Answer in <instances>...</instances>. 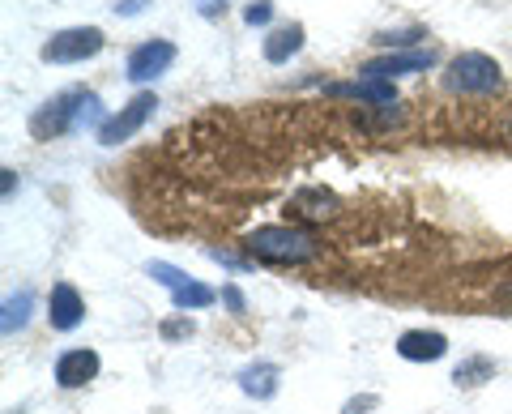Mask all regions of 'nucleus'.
<instances>
[{"label": "nucleus", "instance_id": "1", "mask_svg": "<svg viewBox=\"0 0 512 414\" xmlns=\"http://www.w3.org/2000/svg\"><path fill=\"white\" fill-rule=\"evenodd\" d=\"M248 252L269 265H303L316 257L320 244L299 227H261L248 235Z\"/></svg>", "mask_w": 512, "mask_h": 414}, {"label": "nucleus", "instance_id": "2", "mask_svg": "<svg viewBox=\"0 0 512 414\" xmlns=\"http://www.w3.org/2000/svg\"><path fill=\"white\" fill-rule=\"evenodd\" d=\"M86 103H90L86 90H64V94H56L52 103H43L35 116H30V137H35V141H56L64 133L82 129Z\"/></svg>", "mask_w": 512, "mask_h": 414}, {"label": "nucleus", "instance_id": "3", "mask_svg": "<svg viewBox=\"0 0 512 414\" xmlns=\"http://www.w3.org/2000/svg\"><path fill=\"white\" fill-rule=\"evenodd\" d=\"M444 86L453 94H495L504 86V73L483 52H461L444 73Z\"/></svg>", "mask_w": 512, "mask_h": 414}, {"label": "nucleus", "instance_id": "4", "mask_svg": "<svg viewBox=\"0 0 512 414\" xmlns=\"http://www.w3.org/2000/svg\"><path fill=\"white\" fill-rule=\"evenodd\" d=\"M103 47H107V39L99 26H73V30H56V35L43 43L39 56L47 65H82V60L99 56Z\"/></svg>", "mask_w": 512, "mask_h": 414}, {"label": "nucleus", "instance_id": "5", "mask_svg": "<svg viewBox=\"0 0 512 414\" xmlns=\"http://www.w3.org/2000/svg\"><path fill=\"white\" fill-rule=\"evenodd\" d=\"M154 107H158L154 94H137V99L128 103V107H120L111 120H103L99 141H103V146H120V141H128V137H133V133L141 129V124H146V120L154 116Z\"/></svg>", "mask_w": 512, "mask_h": 414}, {"label": "nucleus", "instance_id": "6", "mask_svg": "<svg viewBox=\"0 0 512 414\" xmlns=\"http://www.w3.org/2000/svg\"><path fill=\"white\" fill-rule=\"evenodd\" d=\"M175 60V43L167 39H150L133 47V56H128V82H154L158 73H167Z\"/></svg>", "mask_w": 512, "mask_h": 414}, {"label": "nucleus", "instance_id": "7", "mask_svg": "<svg viewBox=\"0 0 512 414\" xmlns=\"http://www.w3.org/2000/svg\"><path fill=\"white\" fill-rule=\"evenodd\" d=\"M436 65V52H393V56H380L372 65H363V77H376V82H393L402 73H423Z\"/></svg>", "mask_w": 512, "mask_h": 414}, {"label": "nucleus", "instance_id": "8", "mask_svg": "<svg viewBox=\"0 0 512 414\" xmlns=\"http://www.w3.org/2000/svg\"><path fill=\"white\" fill-rule=\"evenodd\" d=\"M82 316H86V304H82V295H77V286L56 282L52 299H47V321H52V329L69 333V329L82 325Z\"/></svg>", "mask_w": 512, "mask_h": 414}, {"label": "nucleus", "instance_id": "9", "mask_svg": "<svg viewBox=\"0 0 512 414\" xmlns=\"http://www.w3.org/2000/svg\"><path fill=\"white\" fill-rule=\"evenodd\" d=\"M99 376V355L94 350H64L56 359V385L60 389H82Z\"/></svg>", "mask_w": 512, "mask_h": 414}, {"label": "nucleus", "instance_id": "10", "mask_svg": "<svg viewBox=\"0 0 512 414\" xmlns=\"http://www.w3.org/2000/svg\"><path fill=\"white\" fill-rule=\"evenodd\" d=\"M397 355L410 363H436L448 355V338L444 333H427V329H410L397 338Z\"/></svg>", "mask_w": 512, "mask_h": 414}, {"label": "nucleus", "instance_id": "11", "mask_svg": "<svg viewBox=\"0 0 512 414\" xmlns=\"http://www.w3.org/2000/svg\"><path fill=\"white\" fill-rule=\"evenodd\" d=\"M333 99H363V103H376V107H389L397 94H393V82H376V77H359V82H338L329 86Z\"/></svg>", "mask_w": 512, "mask_h": 414}, {"label": "nucleus", "instance_id": "12", "mask_svg": "<svg viewBox=\"0 0 512 414\" xmlns=\"http://www.w3.org/2000/svg\"><path fill=\"white\" fill-rule=\"evenodd\" d=\"M278 363H252V368L239 372V389H244L248 397H256V402H269V397L278 393Z\"/></svg>", "mask_w": 512, "mask_h": 414}, {"label": "nucleus", "instance_id": "13", "mask_svg": "<svg viewBox=\"0 0 512 414\" xmlns=\"http://www.w3.org/2000/svg\"><path fill=\"white\" fill-rule=\"evenodd\" d=\"M299 47H303V26H299V22L278 26L274 35L265 39V60H269V65H286V60H291Z\"/></svg>", "mask_w": 512, "mask_h": 414}, {"label": "nucleus", "instance_id": "14", "mask_svg": "<svg viewBox=\"0 0 512 414\" xmlns=\"http://www.w3.org/2000/svg\"><path fill=\"white\" fill-rule=\"evenodd\" d=\"M214 291H210V286H201V282H184V286H175V291H171V308L175 312H197V308H210L214 304Z\"/></svg>", "mask_w": 512, "mask_h": 414}, {"label": "nucleus", "instance_id": "15", "mask_svg": "<svg viewBox=\"0 0 512 414\" xmlns=\"http://www.w3.org/2000/svg\"><path fill=\"white\" fill-rule=\"evenodd\" d=\"M30 308H35V295H30V291L9 295V299H5V316H0V329H5V333H18V329H26V321H30Z\"/></svg>", "mask_w": 512, "mask_h": 414}, {"label": "nucleus", "instance_id": "16", "mask_svg": "<svg viewBox=\"0 0 512 414\" xmlns=\"http://www.w3.org/2000/svg\"><path fill=\"white\" fill-rule=\"evenodd\" d=\"M491 376V359H470V363H461V368L453 372V380H457V385H483V380Z\"/></svg>", "mask_w": 512, "mask_h": 414}, {"label": "nucleus", "instance_id": "17", "mask_svg": "<svg viewBox=\"0 0 512 414\" xmlns=\"http://www.w3.org/2000/svg\"><path fill=\"white\" fill-rule=\"evenodd\" d=\"M269 18H274V5H269V0H256V5L244 9V22L248 26H265Z\"/></svg>", "mask_w": 512, "mask_h": 414}, {"label": "nucleus", "instance_id": "18", "mask_svg": "<svg viewBox=\"0 0 512 414\" xmlns=\"http://www.w3.org/2000/svg\"><path fill=\"white\" fill-rule=\"evenodd\" d=\"M414 39H423L419 30H406V35H376L380 47H406V43H414Z\"/></svg>", "mask_w": 512, "mask_h": 414}, {"label": "nucleus", "instance_id": "19", "mask_svg": "<svg viewBox=\"0 0 512 414\" xmlns=\"http://www.w3.org/2000/svg\"><path fill=\"white\" fill-rule=\"evenodd\" d=\"M141 9H146V0H116V13H124V18H133Z\"/></svg>", "mask_w": 512, "mask_h": 414}, {"label": "nucleus", "instance_id": "20", "mask_svg": "<svg viewBox=\"0 0 512 414\" xmlns=\"http://www.w3.org/2000/svg\"><path fill=\"white\" fill-rule=\"evenodd\" d=\"M163 333H167V338H184V333H192V325H184V321H171Z\"/></svg>", "mask_w": 512, "mask_h": 414}, {"label": "nucleus", "instance_id": "21", "mask_svg": "<svg viewBox=\"0 0 512 414\" xmlns=\"http://www.w3.org/2000/svg\"><path fill=\"white\" fill-rule=\"evenodd\" d=\"M222 295H227V304H231L235 312H244V295H239V291H235V286H227V291H222Z\"/></svg>", "mask_w": 512, "mask_h": 414}]
</instances>
